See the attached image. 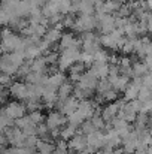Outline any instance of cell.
Here are the masks:
<instances>
[{"label": "cell", "mask_w": 152, "mask_h": 154, "mask_svg": "<svg viewBox=\"0 0 152 154\" xmlns=\"http://www.w3.org/2000/svg\"><path fill=\"white\" fill-rule=\"evenodd\" d=\"M79 57H81V51L78 48H69V50H63V52L60 54V58H58V67L60 70H67L70 69L75 63L79 61Z\"/></svg>", "instance_id": "cell-1"}, {"label": "cell", "mask_w": 152, "mask_h": 154, "mask_svg": "<svg viewBox=\"0 0 152 154\" xmlns=\"http://www.w3.org/2000/svg\"><path fill=\"white\" fill-rule=\"evenodd\" d=\"M96 26H97V23H96L94 15H81L76 20L73 29L76 32H79V33H85V32H91Z\"/></svg>", "instance_id": "cell-2"}, {"label": "cell", "mask_w": 152, "mask_h": 154, "mask_svg": "<svg viewBox=\"0 0 152 154\" xmlns=\"http://www.w3.org/2000/svg\"><path fill=\"white\" fill-rule=\"evenodd\" d=\"M58 106H60V111H61L63 115L70 117L72 114L76 112V109H78V106H79V100H78L76 97H69V99H66L64 102H58Z\"/></svg>", "instance_id": "cell-3"}, {"label": "cell", "mask_w": 152, "mask_h": 154, "mask_svg": "<svg viewBox=\"0 0 152 154\" xmlns=\"http://www.w3.org/2000/svg\"><path fill=\"white\" fill-rule=\"evenodd\" d=\"M66 123H67V118L61 112H51L48 115V118H46V127L49 130H55V129L61 127Z\"/></svg>", "instance_id": "cell-4"}, {"label": "cell", "mask_w": 152, "mask_h": 154, "mask_svg": "<svg viewBox=\"0 0 152 154\" xmlns=\"http://www.w3.org/2000/svg\"><path fill=\"white\" fill-rule=\"evenodd\" d=\"M69 147H70V150H73V151L81 154L87 148V136H84L82 133H76V135L69 141Z\"/></svg>", "instance_id": "cell-5"}, {"label": "cell", "mask_w": 152, "mask_h": 154, "mask_svg": "<svg viewBox=\"0 0 152 154\" xmlns=\"http://www.w3.org/2000/svg\"><path fill=\"white\" fill-rule=\"evenodd\" d=\"M24 112H25V108L21 103H16V102L7 105V108L4 109V114H6L7 118H16V120L22 118L24 117Z\"/></svg>", "instance_id": "cell-6"}, {"label": "cell", "mask_w": 152, "mask_h": 154, "mask_svg": "<svg viewBox=\"0 0 152 154\" xmlns=\"http://www.w3.org/2000/svg\"><path fill=\"white\" fill-rule=\"evenodd\" d=\"M82 42L78 41L72 33H64L61 35V39H60V48L61 50H69V48H78Z\"/></svg>", "instance_id": "cell-7"}, {"label": "cell", "mask_w": 152, "mask_h": 154, "mask_svg": "<svg viewBox=\"0 0 152 154\" xmlns=\"http://www.w3.org/2000/svg\"><path fill=\"white\" fill-rule=\"evenodd\" d=\"M91 73L97 78V79H106L109 75V64L107 63H97L94 61L91 64Z\"/></svg>", "instance_id": "cell-8"}, {"label": "cell", "mask_w": 152, "mask_h": 154, "mask_svg": "<svg viewBox=\"0 0 152 154\" xmlns=\"http://www.w3.org/2000/svg\"><path fill=\"white\" fill-rule=\"evenodd\" d=\"M73 90H75V87L70 82L64 81L57 90V102H64L66 99H69L70 94L73 93Z\"/></svg>", "instance_id": "cell-9"}, {"label": "cell", "mask_w": 152, "mask_h": 154, "mask_svg": "<svg viewBox=\"0 0 152 154\" xmlns=\"http://www.w3.org/2000/svg\"><path fill=\"white\" fill-rule=\"evenodd\" d=\"M85 64L84 63H81V61H78V63H75L69 70H70V79L72 81H76V82H79V79L82 78V75L85 73Z\"/></svg>", "instance_id": "cell-10"}, {"label": "cell", "mask_w": 152, "mask_h": 154, "mask_svg": "<svg viewBox=\"0 0 152 154\" xmlns=\"http://www.w3.org/2000/svg\"><path fill=\"white\" fill-rule=\"evenodd\" d=\"M61 39V30H60V27H51L46 30V33H45V36H43V41L48 44V45H52V44H55L57 41H60Z\"/></svg>", "instance_id": "cell-11"}, {"label": "cell", "mask_w": 152, "mask_h": 154, "mask_svg": "<svg viewBox=\"0 0 152 154\" xmlns=\"http://www.w3.org/2000/svg\"><path fill=\"white\" fill-rule=\"evenodd\" d=\"M112 88L115 90V91H118V93H124L125 91V88L128 87V84H130V78L128 76H124V75H119L116 79H113L112 82Z\"/></svg>", "instance_id": "cell-12"}, {"label": "cell", "mask_w": 152, "mask_h": 154, "mask_svg": "<svg viewBox=\"0 0 152 154\" xmlns=\"http://www.w3.org/2000/svg\"><path fill=\"white\" fill-rule=\"evenodd\" d=\"M149 67L145 64V61H136L133 64V78H143L149 73Z\"/></svg>", "instance_id": "cell-13"}, {"label": "cell", "mask_w": 152, "mask_h": 154, "mask_svg": "<svg viewBox=\"0 0 152 154\" xmlns=\"http://www.w3.org/2000/svg\"><path fill=\"white\" fill-rule=\"evenodd\" d=\"M10 93H12L15 97H18V99H25V97H28L27 85H24V84H21V82L13 84V85L10 87Z\"/></svg>", "instance_id": "cell-14"}, {"label": "cell", "mask_w": 152, "mask_h": 154, "mask_svg": "<svg viewBox=\"0 0 152 154\" xmlns=\"http://www.w3.org/2000/svg\"><path fill=\"white\" fill-rule=\"evenodd\" d=\"M100 44L104 48L109 50H118V39L110 33V35H101L100 36Z\"/></svg>", "instance_id": "cell-15"}, {"label": "cell", "mask_w": 152, "mask_h": 154, "mask_svg": "<svg viewBox=\"0 0 152 154\" xmlns=\"http://www.w3.org/2000/svg\"><path fill=\"white\" fill-rule=\"evenodd\" d=\"M60 135H61V138H63L64 141H70V139L76 135V127H73V126L67 124V126L60 132Z\"/></svg>", "instance_id": "cell-16"}, {"label": "cell", "mask_w": 152, "mask_h": 154, "mask_svg": "<svg viewBox=\"0 0 152 154\" xmlns=\"http://www.w3.org/2000/svg\"><path fill=\"white\" fill-rule=\"evenodd\" d=\"M96 90H97V93H99L100 96H103L104 93H107L109 90H112V84L107 81V78H106V79H100V81L97 82Z\"/></svg>", "instance_id": "cell-17"}, {"label": "cell", "mask_w": 152, "mask_h": 154, "mask_svg": "<svg viewBox=\"0 0 152 154\" xmlns=\"http://www.w3.org/2000/svg\"><path fill=\"white\" fill-rule=\"evenodd\" d=\"M37 148H39V151L40 154H54V147H52V144L48 142V141H39L37 142Z\"/></svg>", "instance_id": "cell-18"}, {"label": "cell", "mask_w": 152, "mask_h": 154, "mask_svg": "<svg viewBox=\"0 0 152 154\" xmlns=\"http://www.w3.org/2000/svg\"><path fill=\"white\" fill-rule=\"evenodd\" d=\"M96 132V127L93 126V123H91V120L90 121H84L82 124H81V133L84 135V136H88V135H91V133H94Z\"/></svg>", "instance_id": "cell-19"}, {"label": "cell", "mask_w": 152, "mask_h": 154, "mask_svg": "<svg viewBox=\"0 0 152 154\" xmlns=\"http://www.w3.org/2000/svg\"><path fill=\"white\" fill-rule=\"evenodd\" d=\"M93 57H94V61H97V63H106V61H109V54H107V51H104L101 48L99 51L94 52Z\"/></svg>", "instance_id": "cell-20"}, {"label": "cell", "mask_w": 152, "mask_h": 154, "mask_svg": "<svg viewBox=\"0 0 152 154\" xmlns=\"http://www.w3.org/2000/svg\"><path fill=\"white\" fill-rule=\"evenodd\" d=\"M139 39V38H137ZM134 42L136 39H127V42L124 44V47L121 48L122 54H130V52H134Z\"/></svg>", "instance_id": "cell-21"}, {"label": "cell", "mask_w": 152, "mask_h": 154, "mask_svg": "<svg viewBox=\"0 0 152 154\" xmlns=\"http://www.w3.org/2000/svg\"><path fill=\"white\" fill-rule=\"evenodd\" d=\"M118 94H119V93H118V91H115V90L112 88V90H109L107 93H104V94H103L101 97H103V100H109V102H115V100L118 99Z\"/></svg>", "instance_id": "cell-22"}, {"label": "cell", "mask_w": 152, "mask_h": 154, "mask_svg": "<svg viewBox=\"0 0 152 154\" xmlns=\"http://www.w3.org/2000/svg\"><path fill=\"white\" fill-rule=\"evenodd\" d=\"M28 117H30V120H31L34 124H39V123H42V121H43V115H42L39 111H33Z\"/></svg>", "instance_id": "cell-23"}, {"label": "cell", "mask_w": 152, "mask_h": 154, "mask_svg": "<svg viewBox=\"0 0 152 154\" xmlns=\"http://www.w3.org/2000/svg\"><path fill=\"white\" fill-rule=\"evenodd\" d=\"M54 154H67V145H66V142L60 141L58 142V147L54 150Z\"/></svg>", "instance_id": "cell-24"}, {"label": "cell", "mask_w": 152, "mask_h": 154, "mask_svg": "<svg viewBox=\"0 0 152 154\" xmlns=\"http://www.w3.org/2000/svg\"><path fill=\"white\" fill-rule=\"evenodd\" d=\"M143 61H145V64H146V66H148V67H149V69L152 70V54L146 55V57L143 58Z\"/></svg>", "instance_id": "cell-25"}, {"label": "cell", "mask_w": 152, "mask_h": 154, "mask_svg": "<svg viewBox=\"0 0 152 154\" xmlns=\"http://www.w3.org/2000/svg\"><path fill=\"white\" fill-rule=\"evenodd\" d=\"M9 82H10V76L9 75L4 73V75L0 76V84H9Z\"/></svg>", "instance_id": "cell-26"}, {"label": "cell", "mask_w": 152, "mask_h": 154, "mask_svg": "<svg viewBox=\"0 0 152 154\" xmlns=\"http://www.w3.org/2000/svg\"><path fill=\"white\" fill-rule=\"evenodd\" d=\"M148 32H151L152 33V17L148 20Z\"/></svg>", "instance_id": "cell-27"}, {"label": "cell", "mask_w": 152, "mask_h": 154, "mask_svg": "<svg viewBox=\"0 0 152 154\" xmlns=\"http://www.w3.org/2000/svg\"><path fill=\"white\" fill-rule=\"evenodd\" d=\"M146 3H148V9H152V0H146Z\"/></svg>", "instance_id": "cell-28"}]
</instances>
